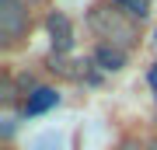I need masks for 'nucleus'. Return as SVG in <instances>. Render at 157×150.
Masks as SVG:
<instances>
[{"label": "nucleus", "mask_w": 157, "mask_h": 150, "mask_svg": "<svg viewBox=\"0 0 157 150\" xmlns=\"http://www.w3.org/2000/svg\"><path fill=\"white\" fill-rule=\"evenodd\" d=\"M28 21H32V11L21 4V0H0V42L4 45H14L28 32Z\"/></svg>", "instance_id": "nucleus-2"}, {"label": "nucleus", "mask_w": 157, "mask_h": 150, "mask_svg": "<svg viewBox=\"0 0 157 150\" xmlns=\"http://www.w3.org/2000/svg\"><path fill=\"white\" fill-rule=\"evenodd\" d=\"M147 150H157V140H150V143H147Z\"/></svg>", "instance_id": "nucleus-9"}, {"label": "nucleus", "mask_w": 157, "mask_h": 150, "mask_svg": "<svg viewBox=\"0 0 157 150\" xmlns=\"http://www.w3.org/2000/svg\"><path fill=\"white\" fill-rule=\"evenodd\" d=\"M87 25H91V32H94L105 45H115V49H122V52H129V49L136 45V39H140L136 21L126 17L115 4H98V7H91Z\"/></svg>", "instance_id": "nucleus-1"}, {"label": "nucleus", "mask_w": 157, "mask_h": 150, "mask_svg": "<svg viewBox=\"0 0 157 150\" xmlns=\"http://www.w3.org/2000/svg\"><path fill=\"white\" fill-rule=\"evenodd\" d=\"M91 63H98L101 70L115 73V70H122V67H126V52H122V49H115V45L98 42V49H94V56H91Z\"/></svg>", "instance_id": "nucleus-5"}, {"label": "nucleus", "mask_w": 157, "mask_h": 150, "mask_svg": "<svg viewBox=\"0 0 157 150\" xmlns=\"http://www.w3.org/2000/svg\"><path fill=\"white\" fill-rule=\"evenodd\" d=\"M45 28H49V39H52V49H56L59 56L73 49V25L70 17L63 11H52L49 17H45Z\"/></svg>", "instance_id": "nucleus-3"}, {"label": "nucleus", "mask_w": 157, "mask_h": 150, "mask_svg": "<svg viewBox=\"0 0 157 150\" xmlns=\"http://www.w3.org/2000/svg\"><path fill=\"white\" fill-rule=\"evenodd\" d=\"M52 105H59V91L52 87H35L28 98H25V115H42V112H49Z\"/></svg>", "instance_id": "nucleus-4"}, {"label": "nucleus", "mask_w": 157, "mask_h": 150, "mask_svg": "<svg viewBox=\"0 0 157 150\" xmlns=\"http://www.w3.org/2000/svg\"><path fill=\"white\" fill-rule=\"evenodd\" d=\"M119 150H143V147H140V140H133V136H126L122 143H119Z\"/></svg>", "instance_id": "nucleus-7"}, {"label": "nucleus", "mask_w": 157, "mask_h": 150, "mask_svg": "<svg viewBox=\"0 0 157 150\" xmlns=\"http://www.w3.org/2000/svg\"><path fill=\"white\" fill-rule=\"evenodd\" d=\"M21 4H25V7H35V4H42V0H21Z\"/></svg>", "instance_id": "nucleus-8"}, {"label": "nucleus", "mask_w": 157, "mask_h": 150, "mask_svg": "<svg viewBox=\"0 0 157 150\" xmlns=\"http://www.w3.org/2000/svg\"><path fill=\"white\" fill-rule=\"evenodd\" d=\"M115 7L133 21H147V14H150V0H115Z\"/></svg>", "instance_id": "nucleus-6"}]
</instances>
